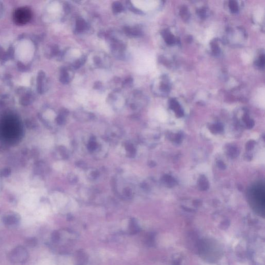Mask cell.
Segmentation results:
<instances>
[{"instance_id":"277c9868","label":"cell","mask_w":265,"mask_h":265,"mask_svg":"<svg viewBox=\"0 0 265 265\" xmlns=\"http://www.w3.org/2000/svg\"><path fill=\"white\" fill-rule=\"evenodd\" d=\"M126 32L127 34L130 35L138 36L141 34V31L138 29L135 28H126L125 29Z\"/></svg>"},{"instance_id":"52a82bcc","label":"cell","mask_w":265,"mask_h":265,"mask_svg":"<svg viewBox=\"0 0 265 265\" xmlns=\"http://www.w3.org/2000/svg\"><path fill=\"white\" fill-rule=\"evenodd\" d=\"M112 8L113 12H120L123 10V6L122 4L118 2H116L112 5Z\"/></svg>"},{"instance_id":"ba28073f","label":"cell","mask_w":265,"mask_h":265,"mask_svg":"<svg viewBox=\"0 0 265 265\" xmlns=\"http://www.w3.org/2000/svg\"><path fill=\"white\" fill-rule=\"evenodd\" d=\"M230 9L233 12H236L238 11V5L236 1H231L230 2Z\"/></svg>"},{"instance_id":"9c48e42d","label":"cell","mask_w":265,"mask_h":265,"mask_svg":"<svg viewBox=\"0 0 265 265\" xmlns=\"http://www.w3.org/2000/svg\"><path fill=\"white\" fill-rule=\"evenodd\" d=\"M11 172L12 170L9 168H3L0 170V176L1 177H8L9 175H11Z\"/></svg>"},{"instance_id":"30bf717a","label":"cell","mask_w":265,"mask_h":265,"mask_svg":"<svg viewBox=\"0 0 265 265\" xmlns=\"http://www.w3.org/2000/svg\"><path fill=\"white\" fill-rule=\"evenodd\" d=\"M212 46H212V49H213V52H214V53H219V48H218L217 45L216 44H213Z\"/></svg>"},{"instance_id":"8992f818","label":"cell","mask_w":265,"mask_h":265,"mask_svg":"<svg viewBox=\"0 0 265 265\" xmlns=\"http://www.w3.org/2000/svg\"><path fill=\"white\" fill-rule=\"evenodd\" d=\"M165 39L166 42L169 45H172L173 44V42H175V39L172 34H170L169 33L165 32L164 35Z\"/></svg>"},{"instance_id":"8fae6325","label":"cell","mask_w":265,"mask_h":265,"mask_svg":"<svg viewBox=\"0 0 265 265\" xmlns=\"http://www.w3.org/2000/svg\"><path fill=\"white\" fill-rule=\"evenodd\" d=\"M260 65L261 67H263L264 64H265V59H264V56H261L260 58Z\"/></svg>"},{"instance_id":"6da1fadb","label":"cell","mask_w":265,"mask_h":265,"mask_svg":"<svg viewBox=\"0 0 265 265\" xmlns=\"http://www.w3.org/2000/svg\"><path fill=\"white\" fill-rule=\"evenodd\" d=\"M29 257L28 251L22 246H17L9 252L8 258L12 263H23Z\"/></svg>"},{"instance_id":"5b68a950","label":"cell","mask_w":265,"mask_h":265,"mask_svg":"<svg viewBox=\"0 0 265 265\" xmlns=\"http://www.w3.org/2000/svg\"><path fill=\"white\" fill-rule=\"evenodd\" d=\"M87 27L86 23L82 19H79L76 22V30L78 32H82Z\"/></svg>"},{"instance_id":"7a4b0ae2","label":"cell","mask_w":265,"mask_h":265,"mask_svg":"<svg viewBox=\"0 0 265 265\" xmlns=\"http://www.w3.org/2000/svg\"><path fill=\"white\" fill-rule=\"evenodd\" d=\"M32 18V12L30 9L26 7H21L17 9L14 15V19L17 24L23 25L28 23Z\"/></svg>"},{"instance_id":"3957f363","label":"cell","mask_w":265,"mask_h":265,"mask_svg":"<svg viewBox=\"0 0 265 265\" xmlns=\"http://www.w3.org/2000/svg\"><path fill=\"white\" fill-rule=\"evenodd\" d=\"M2 221L4 224L8 227L16 226L19 223L20 216L17 213H11L4 216Z\"/></svg>"}]
</instances>
